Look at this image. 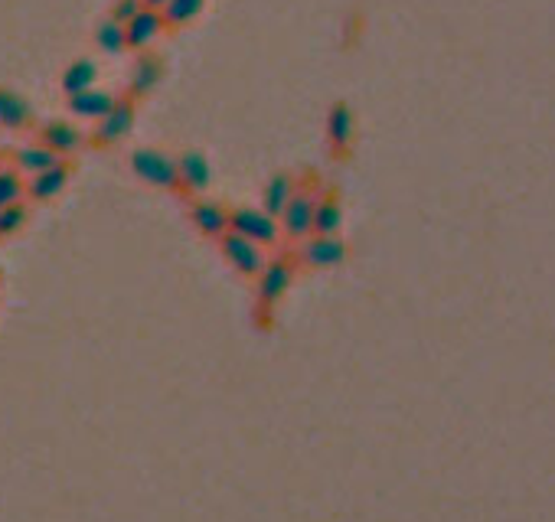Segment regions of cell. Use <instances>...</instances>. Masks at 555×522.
I'll return each mask as SVG.
<instances>
[{
  "label": "cell",
  "instance_id": "obj_1",
  "mask_svg": "<svg viewBox=\"0 0 555 522\" xmlns=\"http://www.w3.org/2000/svg\"><path fill=\"white\" fill-rule=\"evenodd\" d=\"M298 275H301V268H298V261H294V252L288 245H281V248H275V252H268L265 268L258 271V278L252 281V288H255L252 317H255L258 330L275 327V310L288 297V291L294 288Z\"/></svg>",
  "mask_w": 555,
  "mask_h": 522
},
{
  "label": "cell",
  "instance_id": "obj_2",
  "mask_svg": "<svg viewBox=\"0 0 555 522\" xmlns=\"http://www.w3.org/2000/svg\"><path fill=\"white\" fill-rule=\"evenodd\" d=\"M324 177L314 167H301L298 180H294L291 200L281 209L278 226H281V245H298L301 239L311 235V216H314V203L320 190H324Z\"/></svg>",
  "mask_w": 555,
  "mask_h": 522
},
{
  "label": "cell",
  "instance_id": "obj_3",
  "mask_svg": "<svg viewBox=\"0 0 555 522\" xmlns=\"http://www.w3.org/2000/svg\"><path fill=\"white\" fill-rule=\"evenodd\" d=\"M128 170L141 183L151 186V190L170 193V196H177V200H183V186L177 177V154L160 151V147H134L128 154Z\"/></svg>",
  "mask_w": 555,
  "mask_h": 522
},
{
  "label": "cell",
  "instance_id": "obj_4",
  "mask_svg": "<svg viewBox=\"0 0 555 522\" xmlns=\"http://www.w3.org/2000/svg\"><path fill=\"white\" fill-rule=\"evenodd\" d=\"M134 121H138V102L131 95L118 92L115 105H111L102 118L92 124L89 131V147L92 151H111L134 131Z\"/></svg>",
  "mask_w": 555,
  "mask_h": 522
},
{
  "label": "cell",
  "instance_id": "obj_5",
  "mask_svg": "<svg viewBox=\"0 0 555 522\" xmlns=\"http://www.w3.org/2000/svg\"><path fill=\"white\" fill-rule=\"evenodd\" d=\"M301 271H330L347 265L353 248L340 235H307L298 245H288Z\"/></svg>",
  "mask_w": 555,
  "mask_h": 522
},
{
  "label": "cell",
  "instance_id": "obj_6",
  "mask_svg": "<svg viewBox=\"0 0 555 522\" xmlns=\"http://www.w3.org/2000/svg\"><path fill=\"white\" fill-rule=\"evenodd\" d=\"M229 232L242 235L265 252L281 248V226L275 216H268L262 206H229Z\"/></svg>",
  "mask_w": 555,
  "mask_h": 522
},
{
  "label": "cell",
  "instance_id": "obj_7",
  "mask_svg": "<svg viewBox=\"0 0 555 522\" xmlns=\"http://www.w3.org/2000/svg\"><path fill=\"white\" fill-rule=\"evenodd\" d=\"M33 141H40L43 147H49L59 157L76 160V154H82L89 147V134H85L79 124H72L66 118H46L33 124Z\"/></svg>",
  "mask_w": 555,
  "mask_h": 522
},
{
  "label": "cell",
  "instance_id": "obj_8",
  "mask_svg": "<svg viewBox=\"0 0 555 522\" xmlns=\"http://www.w3.org/2000/svg\"><path fill=\"white\" fill-rule=\"evenodd\" d=\"M213 245L219 248L222 261H226V265L236 271L242 281H255L258 271H262L265 261H268V252L262 245L242 239V235H236V232H222Z\"/></svg>",
  "mask_w": 555,
  "mask_h": 522
},
{
  "label": "cell",
  "instance_id": "obj_9",
  "mask_svg": "<svg viewBox=\"0 0 555 522\" xmlns=\"http://www.w3.org/2000/svg\"><path fill=\"white\" fill-rule=\"evenodd\" d=\"M167 76V59L154 53V49H141L138 56H134V66H131V76H128V85H125V95H131L134 102H147L157 89L160 82Z\"/></svg>",
  "mask_w": 555,
  "mask_h": 522
},
{
  "label": "cell",
  "instance_id": "obj_10",
  "mask_svg": "<svg viewBox=\"0 0 555 522\" xmlns=\"http://www.w3.org/2000/svg\"><path fill=\"white\" fill-rule=\"evenodd\" d=\"M183 206H187L190 226L200 232L206 242H216L222 232H229V203L213 200L209 193H203V196L183 200Z\"/></svg>",
  "mask_w": 555,
  "mask_h": 522
},
{
  "label": "cell",
  "instance_id": "obj_11",
  "mask_svg": "<svg viewBox=\"0 0 555 522\" xmlns=\"http://www.w3.org/2000/svg\"><path fill=\"white\" fill-rule=\"evenodd\" d=\"M353 144H356V115L350 102H343L337 98L330 108H327V151L330 160H350L353 154Z\"/></svg>",
  "mask_w": 555,
  "mask_h": 522
},
{
  "label": "cell",
  "instance_id": "obj_12",
  "mask_svg": "<svg viewBox=\"0 0 555 522\" xmlns=\"http://www.w3.org/2000/svg\"><path fill=\"white\" fill-rule=\"evenodd\" d=\"M72 173H76V160H69V157H63L59 164L46 167L40 173H33V177H27V200L33 206L53 203L56 196L66 193V186L72 183Z\"/></svg>",
  "mask_w": 555,
  "mask_h": 522
},
{
  "label": "cell",
  "instance_id": "obj_13",
  "mask_svg": "<svg viewBox=\"0 0 555 522\" xmlns=\"http://www.w3.org/2000/svg\"><path fill=\"white\" fill-rule=\"evenodd\" d=\"M177 177L183 186V200H190V196L209 193V186H213V167H209L203 151L187 147V151L177 154Z\"/></svg>",
  "mask_w": 555,
  "mask_h": 522
},
{
  "label": "cell",
  "instance_id": "obj_14",
  "mask_svg": "<svg viewBox=\"0 0 555 522\" xmlns=\"http://www.w3.org/2000/svg\"><path fill=\"white\" fill-rule=\"evenodd\" d=\"M164 14L151 7H141L138 14H134L125 23V43H128V53H141V49H151L160 36H164Z\"/></svg>",
  "mask_w": 555,
  "mask_h": 522
},
{
  "label": "cell",
  "instance_id": "obj_15",
  "mask_svg": "<svg viewBox=\"0 0 555 522\" xmlns=\"http://www.w3.org/2000/svg\"><path fill=\"white\" fill-rule=\"evenodd\" d=\"M343 226V193L340 186L324 183L317 203H314V216H311V235H340Z\"/></svg>",
  "mask_w": 555,
  "mask_h": 522
},
{
  "label": "cell",
  "instance_id": "obj_16",
  "mask_svg": "<svg viewBox=\"0 0 555 522\" xmlns=\"http://www.w3.org/2000/svg\"><path fill=\"white\" fill-rule=\"evenodd\" d=\"M33 124H36V111L30 105V98L7 89V85H0V128L27 134V131H33Z\"/></svg>",
  "mask_w": 555,
  "mask_h": 522
},
{
  "label": "cell",
  "instance_id": "obj_17",
  "mask_svg": "<svg viewBox=\"0 0 555 522\" xmlns=\"http://www.w3.org/2000/svg\"><path fill=\"white\" fill-rule=\"evenodd\" d=\"M111 105H115V92H105V89H98V85H92V89L76 92V95L66 98L69 115L79 118V121H92V124L102 118Z\"/></svg>",
  "mask_w": 555,
  "mask_h": 522
},
{
  "label": "cell",
  "instance_id": "obj_18",
  "mask_svg": "<svg viewBox=\"0 0 555 522\" xmlns=\"http://www.w3.org/2000/svg\"><path fill=\"white\" fill-rule=\"evenodd\" d=\"M294 180H298V170H275L262 186V209L268 216H281V209L288 206L291 200V190H294Z\"/></svg>",
  "mask_w": 555,
  "mask_h": 522
},
{
  "label": "cell",
  "instance_id": "obj_19",
  "mask_svg": "<svg viewBox=\"0 0 555 522\" xmlns=\"http://www.w3.org/2000/svg\"><path fill=\"white\" fill-rule=\"evenodd\" d=\"M59 154H53L49 151V147H43L40 141H30V144H23V147H14V151H10V164H14L23 177H33V173H40V170H46V167H53V164H59Z\"/></svg>",
  "mask_w": 555,
  "mask_h": 522
},
{
  "label": "cell",
  "instance_id": "obj_20",
  "mask_svg": "<svg viewBox=\"0 0 555 522\" xmlns=\"http://www.w3.org/2000/svg\"><path fill=\"white\" fill-rule=\"evenodd\" d=\"M98 79V66H95V59L89 56H79V59H72L69 66L63 69V76H59V89H63V95H76V92H85V89H92Z\"/></svg>",
  "mask_w": 555,
  "mask_h": 522
},
{
  "label": "cell",
  "instance_id": "obj_21",
  "mask_svg": "<svg viewBox=\"0 0 555 522\" xmlns=\"http://www.w3.org/2000/svg\"><path fill=\"white\" fill-rule=\"evenodd\" d=\"M206 0H170V4L160 10L164 14V30L167 33H180L183 27H190V23L203 14Z\"/></svg>",
  "mask_w": 555,
  "mask_h": 522
},
{
  "label": "cell",
  "instance_id": "obj_22",
  "mask_svg": "<svg viewBox=\"0 0 555 522\" xmlns=\"http://www.w3.org/2000/svg\"><path fill=\"white\" fill-rule=\"evenodd\" d=\"M95 46L102 49V53L108 56H125L128 53V43H125V23H118V20H98V27H95Z\"/></svg>",
  "mask_w": 555,
  "mask_h": 522
},
{
  "label": "cell",
  "instance_id": "obj_23",
  "mask_svg": "<svg viewBox=\"0 0 555 522\" xmlns=\"http://www.w3.org/2000/svg\"><path fill=\"white\" fill-rule=\"evenodd\" d=\"M33 216V203L30 200H17L0 209V242L14 239V235H20L23 229H27V222Z\"/></svg>",
  "mask_w": 555,
  "mask_h": 522
},
{
  "label": "cell",
  "instance_id": "obj_24",
  "mask_svg": "<svg viewBox=\"0 0 555 522\" xmlns=\"http://www.w3.org/2000/svg\"><path fill=\"white\" fill-rule=\"evenodd\" d=\"M17 200H27V177L14 164H7L0 167V209Z\"/></svg>",
  "mask_w": 555,
  "mask_h": 522
},
{
  "label": "cell",
  "instance_id": "obj_25",
  "mask_svg": "<svg viewBox=\"0 0 555 522\" xmlns=\"http://www.w3.org/2000/svg\"><path fill=\"white\" fill-rule=\"evenodd\" d=\"M144 7V0H111V10H108V17L111 20H118V23H128L138 10Z\"/></svg>",
  "mask_w": 555,
  "mask_h": 522
},
{
  "label": "cell",
  "instance_id": "obj_26",
  "mask_svg": "<svg viewBox=\"0 0 555 522\" xmlns=\"http://www.w3.org/2000/svg\"><path fill=\"white\" fill-rule=\"evenodd\" d=\"M170 4V0H144V7H151V10H164Z\"/></svg>",
  "mask_w": 555,
  "mask_h": 522
},
{
  "label": "cell",
  "instance_id": "obj_27",
  "mask_svg": "<svg viewBox=\"0 0 555 522\" xmlns=\"http://www.w3.org/2000/svg\"><path fill=\"white\" fill-rule=\"evenodd\" d=\"M10 164V151L7 147H0V167H7Z\"/></svg>",
  "mask_w": 555,
  "mask_h": 522
},
{
  "label": "cell",
  "instance_id": "obj_28",
  "mask_svg": "<svg viewBox=\"0 0 555 522\" xmlns=\"http://www.w3.org/2000/svg\"><path fill=\"white\" fill-rule=\"evenodd\" d=\"M0 294H4V271H0Z\"/></svg>",
  "mask_w": 555,
  "mask_h": 522
}]
</instances>
